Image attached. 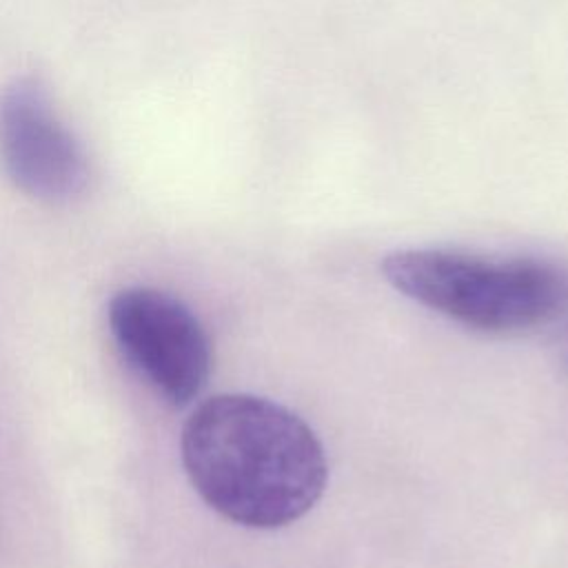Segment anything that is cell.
I'll return each instance as SVG.
<instances>
[{
  "instance_id": "obj_4",
  "label": "cell",
  "mask_w": 568,
  "mask_h": 568,
  "mask_svg": "<svg viewBox=\"0 0 568 568\" xmlns=\"http://www.w3.org/2000/svg\"><path fill=\"white\" fill-rule=\"evenodd\" d=\"M0 158L11 182L40 202H71L89 186V158L36 80L0 98Z\"/></svg>"
},
{
  "instance_id": "obj_2",
  "label": "cell",
  "mask_w": 568,
  "mask_h": 568,
  "mask_svg": "<svg viewBox=\"0 0 568 568\" xmlns=\"http://www.w3.org/2000/svg\"><path fill=\"white\" fill-rule=\"evenodd\" d=\"M382 273L408 300L486 335H521L568 313V271L539 257L399 248Z\"/></svg>"
},
{
  "instance_id": "obj_5",
  "label": "cell",
  "mask_w": 568,
  "mask_h": 568,
  "mask_svg": "<svg viewBox=\"0 0 568 568\" xmlns=\"http://www.w3.org/2000/svg\"><path fill=\"white\" fill-rule=\"evenodd\" d=\"M566 322L561 324L559 333H557V339H555V351H557V359L561 364V368L566 371L568 375V313L564 315Z\"/></svg>"
},
{
  "instance_id": "obj_3",
  "label": "cell",
  "mask_w": 568,
  "mask_h": 568,
  "mask_svg": "<svg viewBox=\"0 0 568 568\" xmlns=\"http://www.w3.org/2000/svg\"><path fill=\"white\" fill-rule=\"evenodd\" d=\"M106 320L122 357L166 404L182 408L200 395L211 373V344L182 300L129 286L109 300Z\"/></svg>"
},
{
  "instance_id": "obj_1",
  "label": "cell",
  "mask_w": 568,
  "mask_h": 568,
  "mask_svg": "<svg viewBox=\"0 0 568 568\" xmlns=\"http://www.w3.org/2000/svg\"><path fill=\"white\" fill-rule=\"evenodd\" d=\"M182 464L200 497L246 528H282L322 497L328 464L315 430L248 393L204 399L184 422Z\"/></svg>"
}]
</instances>
